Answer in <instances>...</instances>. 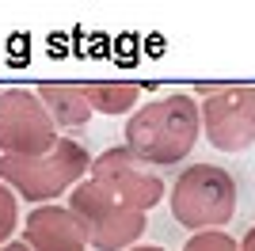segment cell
<instances>
[{
  "instance_id": "6da1fadb",
  "label": "cell",
  "mask_w": 255,
  "mask_h": 251,
  "mask_svg": "<svg viewBox=\"0 0 255 251\" xmlns=\"http://www.w3.org/2000/svg\"><path fill=\"white\" fill-rule=\"evenodd\" d=\"M202 137V103L191 92L149 99L126 118V152L145 167H175L194 152Z\"/></svg>"
},
{
  "instance_id": "7a4b0ae2",
  "label": "cell",
  "mask_w": 255,
  "mask_h": 251,
  "mask_svg": "<svg viewBox=\"0 0 255 251\" xmlns=\"http://www.w3.org/2000/svg\"><path fill=\"white\" fill-rule=\"evenodd\" d=\"M92 175V156L80 141L61 137L53 152L46 156H0V183H8L23 202L50 206L65 190L73 194L84 179Z\"/></svg>"
},
{
  "instance_id": "3957f363",
  "label": "cell",
  "mask_w": 255,
  "mask_h": 251,
  "mask_svg": "<svg viewBox=\"0 0 255 251\" xmlns=\"http://www.w3.org/2000/svg\"><path fill=\"white\" fill-rule=\"evenodd\" d=\"M168 206L187 232L225 229L236 213V179L217 164H187L168 190Z\"/></svg>"
},
{
  "instance_id": "277c9868",
  "label": "cell",
  "mask_w": 255,
  "mask_h": 251,
  "mask_svg": "<svg viewBox=\"0 0 255 251\" xmlns=\"http://www.w3.org/2000/svg\"><path fill=\"white\" fill-rule=\"evenodd\" d=\"M65 206L80 217V225L88 232V248H96V251H129V248H137V240L149 229V213L122 206L92 179H84L69 194Z\"/></svg>"
},
{
  "instance_id": "5b68a950",
  "label": "cell",
  "mask_w": 255,
  "mask_h": 251,
  "mask_svg": "<svg viewBox=\"0 0 255 251\" xmlns=\"http://www.w3.org/2000/svg\"><path fill=\"white\" fill-rule=\"evenodd\" d=\"M202 137L217 152H248L255 145V84H202Z\"/></svg>"
},
{
  "instance_id": "8992f818",
  "label": "cell",
  "mask_w": 255,
  "mask_h": 251,
  "mask_svg": "<svg viewBox=\"0 0 255 251\" xmlns=\"http://www.w3.org/2000/svg\"><path fill=\"white\" fill-rule=\"evenodd\" d=\"M61 141V129L42 107L38 92L0 88V156H46Z\"/></svg>"
},
{
  "instance_id": "52a82bcc",
  "label": "cell",
  "mask_w": 255,
  "mask_h": 251,
  "mask_svg": "<svg viewBox=\"0 0 255 251\" xmlns=\"http://www.w3.org/2000/svg\"><path fill=\"white\" fill-rule=\"evenodd\" d=\"M88 179L99 183V187H103L111 198H118L122 206L137 209V213L156 209L160 202H164V194H168L160 171H152V167H145L141 160H133L126 152V145L103 148V152L92 160V175Z\"/></svg>"
},
{
  "instance_id": "ba28073f",
  "label": "cell",
  "mask_w": 255,
  "mask_h": 251,
  "mask_svg": "<svg viewBox=\"0 0 255 251\" xmlns=\"http://www.w3.org/2000/svg\"><path fill=\"white\" fill-rule=\"evenodd\" d=\"M19 240L31 251H88V232L69 206H34L23 221Z\"/></svg>"
},
{
  "instance_id": "9c48e42d",
  "label": "cell",
  "mask_w": 255,
  "mask_h": 251,
  "mask_svg": "<svg viewBox=\"0 0 255 251\" xmlns=\"http://www.w3.org/2000/svg\"><path fill=\"white\" fill-rule=\"evenodd\" d=\"M38 99L50 111V118L57 122V129H80L92 122V103L84 95V84H42Z\"/></svg>"
},
{
  "instance_id": "30bf717a",
  "label": "cell",
  "mask_w": 255,
  "mask_h": 251,
  "mask_svg": "<svg viewBox=\"0 0 255 251\" xmlns=\"http://www.w3.org/2000/svg\"><path fill=\"white\" fill-rule=\"evenodd\" d=\"M84 95L96 115H111V118H122V115H133L137 111V99H141V88L137 84H88L84 80Z\"/></svg>"
},
{
  "instance_id": "8fae6325",
  "label": "cell",
  "mask_w": 255,
  "mask_h": 251,
  "mask_svg": "<svg viewBox=\"0 0 255 251\" xmlns=\"http://www.w3.org/2000/svg\"><path fill=\"white\" fill-rule=\"evenodd\" d=\"M15 232H19V194L8 183H0V248L15 240Z\"/></svg>"
},
{
  "instance_id": "7c38bea8",
  "label": "cell",
  "mask_w": 255,
  "mask_h": 251,
  "mask_svg": "<svg viewBox=\"0 0 255 251\" xmlns=\"http://www.w3.org/2000/svg\"><path fill=\"white\" fill-rule=\"evenodd\" d=\"M183 251H240V240H233L221 229H210V232H194L191 240L183 244Z\"/></svg>"
},
{
  "instance_id": "4fadbf2b",
  "label": "cell",
  "mask_w": 255,
  "mask_h": 251,
  "mask_svg": "<svg viewBox=\"0 0 255 251\" xmlns=\"http://www.w3.org/2000/svg\"><path fill=\"white\" fill-rule=\"evenodd\" d=\"M240 251H255V225L244 232V240H240Z\"/></svg>"
},
{
  "instance_id": "5bb4252c",
  "label": "cell",
  "mask_w": 255,
  "mask_h": 251,
  "mask_svg": "<svg viewBox=\"0 0 255 251\" xmlns=\"http://www.w3.org/2000/svg\"><path fill=\"white\" fill-rule=\"evenodd\" d=\"M0 251H31V248H27V244H23V240H11V244H4V248H0Z\"/></svg>"
},
{
  "instance_id": "9a60e30c",
  "label": "cell",
  "mask_w": 255,
  "mask_h": 251,
  "mask_svg": "<svg viewBox=\"0 0 255 251\" xmlns=\"http://www.w3.org/2000/svg\"><path fill=\"white\" fill-rule=\"evenodd\" d=\"M129 251H164L160 244H137V248H129Z\"/></svg>"
}]
</instances>
